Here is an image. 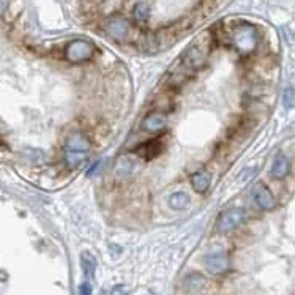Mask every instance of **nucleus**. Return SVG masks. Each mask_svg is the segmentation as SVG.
Instances as JSON below:
<instances>
[{"instance_id":"f257e3e1","label":"nucleus","mask_w":295,"mask_h":295,"mask_svg":"<svg viewBox=\"0 0 295 295\" xmlns=\"http://www.w3.org/2000/svg\"><path fill=\"white\" fill-rule=\"evenodd\" d=\"M213 44V34L204 32L198 38L193 40V43L183 51L180 60L175 63L174 68H171V85H182L186 79H189L198 70H201L212 52Z\"/></svg>"},{"instance_id":"f03ea898","label":"nucleus","mask_w":295,"mask_h":295,"mask_svg":"<svg viewBox=\"0 0 295 295\" xmlns=\"http://www.w3.org/2000/svg\"><path fill=\"white\" fill-rule=\"evenodd\" d=\"M229 43L240 55L253 54L259 46L257 28L253 24L239 22L229 34Z\"/></svg>"},{"instance_id":"7ed1b4c3","label":"nucleus","mask_w":295,"mask_h":295,"mask_svg":"<svg viewBox=\"0 0 295 295\" xmlns=\"http://www.w3.org/2000/svg\"><path fill=\"white\" fill-rule=\"evenodd\" d=\"M90 150H92V141L88 139V136L79 131L73 133V135L68 136L65 147H63L65 165L70 169H76L87 159Z\"/></svg>"},{"instance_id":"20e7f679","label":"nucleus","mask_w":295,"mask_h":295,"mask_svg":"<svg viewBox=\"0 0 295 295\" xmlns=\"http://www.w3.org/2000/svg\"><path fill=\"white\" fill-rule=\"evenodd\" d=\"M96 48L92 41L88 40H82V38H76L67 44L65 48V58L70 63H84L88 62L90 58L95 55Z\"/></svg>"},{"instance_id":"39448f33","label":"nucleus","mask_w":295,"mask_h":295,"mask_svg":"<svg viewBox=\"0 0 295 295\" xmlns=\"http://www.w3.org/2000/svg\"><path fill=\"white\" fill-rule=\"evenodd\" d=\"M245 219V210L243 209H229L223 212L216 219V229L221 234H229L237 229Z\"/></svg>"},{"instance_id":"423d86ee","label":"nucleus","mask_w":295,"mask_h":295,"mask_svg":"<svg viewBox=\"0 0 295 295\" xmlns=\"http://www.w3.org/2000/svg\"><path fill=\"white\" fill-rule=\"evenodd\" d=\"M105 30H106V34L112 40L122 43V41H126L128 40V37L131 34V25H129V22L125 18H122V16H114V18H111V19L106 21Z\"/></svg>"},{"instance_id":"0eeeda50","label":"nucleus","mask_w":295,"mask_h":295,"mask_svg":"<svg viewBox=\"0 0 295 295\" xmlns=\"http://www.w3.org/2000/svg\"><path fill=\"white\" fill-rule=\"evenodd\" d=\"M253 199L260 210L270 212L276 209V199L272 191L264 183H256L253 188Z\"/></svg>"},{"instance_id":"6e6552de","label":"nucleus","mask_w":295,"mask_h":295,"mask_svg":"<svg viewBox=\"0 0 295 295\" xmlns=\"http://www.w3.org/2000/svg\"><path fill=\"white\" fill-rule=\"evenodd\" d=\"M205 269L212 275H223L229 270V257L226 253H212L204 257Z\"/></svg>"},{"instance_id":"1a4fd4ad","label":"nucleus","mask_w":295,"mask_h":295,"mask_svg":"<svg viewBox=\"0 0 295 295\" xmlns=\"http://www.w3.org/2000/svg\"><path fill=\"white\" fill-rule=\"evenodd\" d=\"M168 125V119H166V115L163 112H159V111H153L150 112L149 115L145 117V119L142 120L141 123V128L147 133H152V135H156V133H161V131H165Z\"/></svg>"},{"instance_id":"9d476101","label":"nucleus","mask_w":295,"mask_h":295,"mask_svg":"<svg viewBox=\"0 0 295 295\" xmlns=\"http://www.w3.org/2000/svg\"><path fill=\"white\" fill-rule=\"evenodd\" d=\"M161 147H163V144L159 142V139H152V141H147L141 145H138V149L135 150L138 156H141L142 159H147L150 161L153 158H156L159 153H161Z\"/></svg>"},{"instance_id":"9b49d317","label":"nucleus","mask_w":295,"mask_h":295,"mask_svg":"<svg viewBox=\"0 0 295 295\" xmlns=\"http://www.w3.org/2000/svg\"><path fill=\"white\" fill-rule=\"evenodd\" d=\"M290 172V161L286 155L283 153H279L276 155L275 161H273V165H272V169H270V174L275 180H283L286 179V177L289 175Z\"/></svg>"},{"instance_id":"f8f14e48","label":"nucleus","mask_w":295,"mask_h":295,"mask_svg":"<svg viewBox=\"0 0 295 295\" xmlns=\"http://www.w3.org/2000/svg\"><path fill=\"white\" fill-rule=\"evenodd\" d=\"M210 183H212V177L205 169H199L191 175V185H193L194 191L199 194H204L210 188Z\"/></svg>"},{"instance_id":"ddd939ff","label":"nucleus","mask_w":295,"mask_h":295,"mask_svg":"<svg viewBox=\"0 0 295 295\" xmlns=\"http://www.w3.org/2000/svg\"><path fill=\"white\" fill-rule=\"evenodd\" d=\"M81 265H82V270L85 273L87 278H93L95 272H96V257L90 253V251H84L81 254Z\"/></svg>"},{"instance_id":"4468645a","label":"nucleus","mask_w":295,"mask_h":295,"mask_svg":"<svg viewBox=\"0 0 295 295\" xmlns=\"http://www.w3.org/2000/svg\"><path fill=\"white\" fill-rule=\"evenodd\" d=\"M189 202H191L189 196L186 193H182V191H179V193H172L168 199V204L172 210H183L188 207Z\"/></svg>"},{"instance_id":"2eb2a0df","label":"nucleus","mask_w":295,"mask_h":295,"mask_svg":"<svg viewBox=\"0 0 295 295\" xmlns=\"http://www.w3.org/2000/svg\"><path fill=\"white\" fill-rule=\"evenodd\" d=\"M149 16H150V8L147 4L139 2L135 5V8H133V18H135V21L145 22L147 19H149Z\"/></svg>"},{"instance_id":"dca6fc26","label":"nucleus","mask_w":295,"mask_h":295,"mask_svg":"<svg viewBox=\"0 0 295 295\" xmlns=\"http://www.w3.org/2000/svg\"><path fill=\"white\" fill-rule=\"evenodd\" d=\"M283 105L286 109H292L295 106V88L287 87L283 93Z\"/></svg>"},{"instance_id":"f3484780","label":"nucleus","mask_w":295,"mask_h":295,"mask_svg":"<svg viewBox=\"0 0 295 295\" xmlns=\"http://www.w3.org/2000/svg\"><path fill=\"white\" fill-rule=\"evenodd\" d=\"M79 295H93V290H92V286L88 283H82L79 286Z\"/></svg>"},{"instance_id":"a211bd4d","label":"nucleus","mask_w":295,"mask_h":295,"mask_svg":"<svg viewBox=\"0 0 295 295\" xmlns=\"http://www.w3.org/2000/svg\"><path fill=\"white\" fill-rule=\"evenodd\" d=\"M111 295H128V290L123 286H115L111 292Z\"/></svg>"},{"instance_id":"6ab92c4d","label":"nucleus","mask_w":295,"mask_h":295,"mask_svg":"<svg viewBox=\"0 0 295 295\" xmlns=\"http://www.w3.org/2000/svg\"><path fill=\"white\" fill-rule=\"evenodd\" d=\"M5 10H7V2L5 0H0V16L5 13Z\"/></svg>"}]
</instances>
